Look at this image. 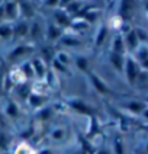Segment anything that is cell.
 <instances>
[{
	"mask_svg": "<svg viewBox=\"0 0 148 154\" xmlns=\"http://www.w3.org/2000/svg\"><path fill=\"white\" fill-rule=\"evenodd\" d=\"M137 73H138V70L135 69L134 63H132V61H129V63H128V74H129V80H131V82H134V80H135Z\"/></svg>",
	"mask_w": 148,
	"mask_h": 154,
	"instance_id": "1",
	"label": "cell"
},
{
	"mask_svg": "<svg viewBox=\"0 0 148 154\" xmlns=\"http://www.w3.org/2000/svg\"><path fill=\"white\" fill-rule=\"evenodd\" d=\"M73 106L77 109V111L80 112H84V113H90V109L87 108V106H84V105H81V103H73Z\"/></svg>",
	"mask_w": 148,
	"mask_h": 154,
	"instance_id": "2",
	"label": "cell"
},
{
	"mask_svg": "<svg viewBox=\"0 0 148 154\" xmlns=\"http://www.w3.org/2000/svg\"><path fill=\"white\" fill-rule=\"evenodd\" d=\"M92 79H93V83L96 85V87H97V90H100V92H104V90H106V87H104V85H103V83H100V82L97 80V77L92 76Z\"/></svg>",
	"mask_w": 148,
	"mask_h": 154,
	"instance_id": "3",
	"label": "cell"
},
{
	"mask_svg": "<svg viewBox=\"0 0 148 154\" xmlns=\"http://www.w3.org/2000/svg\"><path fill=\"white\" fill-rule=\"evenodd\" d=\"M0 35H2V36H5V38H9V35H10V29L6 28V26H2V28H0Z\"/></svg>",
	"mask_w": 148,
	"mask_h": 154,
	"instance_id": "4",
	"label": "cell"
},
{
	"mask_svg": "<svg viewBox=\"0 0 148 154\" xmlns=\"http://www.w3.org/2000/svg\"><path fill=\"white\" fill-rule=\"evenodd\" d=\"M112 61L115 63V66H116L118 69H121V67H122V66H121V57H119V55H116V54H115V55H112Z\"/></svg>",
	"mask_w": 148,
	"mask_h": 154,
	"instance_id": "5",
	"label": "cell"
},
{
	"mask_svg": "<svg viewBox=\"0 0 148 154\" xmlns=\"http://www.w3.org/2000/svg\"><path fill=\"white\" fill-rule=\"evenodd\" d=\"M8 13L10 17H13V15H15V3H9L8 5Z\"/></svg>",
	"mask_w": 148,
	"mask_h": 154,
	"instance_id": "6",
	"label": "cell"
},
{
	"mask_svg": "<svg viewBox=\"0 0 148 154\" xmlns=\"http://www.w3.org/2000/svg\"><path fill=\"white\" fill-rule=\"evenodd\" d=\"M22 8L25 9V13L28 15V16H32V13H34V10L28 6V3H22Z\"/></svg>",
	"mask_w": 148,
	"mask_h": 154,
	"instance_id": "7",
	"label": "cell"
},
{
	"mask_svg": "<svg viewBox=\"0 0 148 154\" xmlns=\"http://www.w3.org/2000/svg\"><path fill=\"white\" fill-rule=\"evenodd\" d=\"M57 19L60 20V22L62 23V25H67V23H68V19H67V17L64 16V15H61V13H58V15H57Z\"/></svg>",
	"mask_w": 148,
	"mask_h": 154,
	"instance_id": "8",
	"label": "cell"
},
{
	"mask_svg": "<svg viewBox=\"0 0 148 154\" xmlns=\"http://www.w3.org/2000/svg\"><path fill=\"white\" fill-rule=\"evenodd\" d=\"M34 66H35V69L38 70V74H39V76H42L44 70H42V67H41V64H39V61H34Z\"/></svg>",
	"mask_w": 148,
	"mask_h": 154,
	"instance_id": "9",
	"label": "cell"
},
{
	"mask_svg": "<svg viewBox=\"0 0 148 154\" xmlns=\"http://www.w3.org/2000/svg\"><path fill=\"white\" fill-rule=\"evenodd\" d=\"M25 31H26V26H25V25L17 26V29H16V35H17V36H19V35H23V34H25Z\"/></svg>",
	"mask_w": 148,
	"mask_h": 154,
	"instance_id": "10",
	"label": "cell"
},
{
	"mask_svg": "<svg viewBox=\"0 0 148 154\" xmlns=\"http://www.w3.org/2000/svg\"><path fill=\"white\" fill-rule=\"evenodd\" d=\"M129 108L132 109V111L139 112V111H141V108H142V105H139V103H132V105H131Z\"/></svg>",
	"mask_w": 148,
	"mask_h": 154,
	"instance_id": "11",
	"label": "cell"
},
{
	"mask_svg": "<svg viewBox=\"0 0 148 154\" xmlns=\"http://www.w3.org/2000/svg\"><path fill=\"white\" fill-rule=\"evenodd\" d=\"M58 35H60V32H58L57 29H54V26H51V28H50V36H51V38H55V36H58Z\"/></svg>",
	"mask_w": 148,
	"mask_h": 154,
	"instance_id": "12",
	"label": "cell"
},
{
	"mask_svg": "<svg viewBox=\"0 0 148 154\" xmlns=\"http://www.w3.org/2000/svg\"><path fill=\"white\" fill-rule=\"evenodd\" d=\"M25 51H26V48H17V50H15V52L12 54V58H15V57L19 55V54H23Z\"/></svg>",
	"mask_w": 148,
	"mask_h": 154,
	"instance_id": "13",
	"label": "cell"
},
{
	"mask_svg": "<svg viewBox=\"0 0 148 154\" xmlns=\"http://www.w3.org/2000/svg\"><path fill=\"white\" fill-rule=\"evenodd\" d=\"M129 45L131 47H135V34L129 35Z\"/></svg>",
	"mask_w": 148,
	"mask_h": 154,
	"instance_id": "14",
	"label": "cell"
},
{
	"mask_svg": "<svg viewBox=\"0 0 148 154\" xmlns=\"http://www.w3.org/2000/svg\"><path fill=\"white\" fill-rule=\"evenodd\" d=\"M104 35H106V29H103V31L100 32V35H99V41H97V44H100V42H102V41H103Z\"/></svg>",
	"mask_w": 148,
	"mask_h": 154,
	"instance_id": "15",
	"label": "cell"
},
{
	"mask_svg": "<svg viewBox=\"0 0 148 154\" xmlns=\"http://www.w3.org/2000/svg\"><path fill=\"white\" fill-rule=\"evenodd\" d=\"M31 102L34 103V105H39V103H41V99H38V96H32Z\"/></svg>",
	"mask_w": 148,
	"mask_h": 154,
	"instance_id": "16",
	"label": "cell"
},
{
	"mask_svg": "<svg viewBox=\"0 0 148 154\" xmlns=\"http://www.w3.org/2000/svg\"><path fill=\"white\" fill-rule=\"evenodd\" d=\"M38 34H39V26L35 25L34 26V31H32V35H34V36H38Z\"/></svg>",
	"mask_w": 148,
	"mask_h": 154,
	"instance_id": "17",
	"label": "cell"
},
{
	"mask_svg": "<svg viewBox=\"0 0 148 154\" xmlns=\"http://www.w3.org/2000/svg\"><path fill=\"white\" fill-rule=\"evenodd\" d=\"M78 66L81 67V69H86V60H78Z\"/></svg>",
	"mask_w": 148,
	"mask_h": 154,
	"instance_id": "18",
	"label": "cell"
},
{
	"mask_svg": "<svg viewBox=\"0 0 148 154\" xmlns=\"http://www.w3.org/2000/svg\"><path fill=\"white\" fill-rule=\"evenodd\" d=\"M122 50V42H121V39H118L116 41V51H121Z\"/></svg>",
	"mask_w": 148,
	"mask_h": 154,
	"instance_id": "19",
	"label": "cell"
},
{
	"mask_svg": "<svg viewBox=\"0 0 148 154\" xmlns=\"http://www.w3.org/2000/svg\"><path fill=\"white\" fill-rule=\"evenodd\" d=\"M116 151H118V154H123L122 153V144L121 143H118V144H116Z\"/></svg>",
	"mask_w": 148,
	"mask_h": 154,
	"instance_id": "20",
	"label": "cell"
},
{
	"mask_svg": "<svg viewBox=\"0 0 148 154\" xmlns=\"http://www.w3.org/2000/svg\"><path fill=\"white\" fill-rule=\"evenodd\" d=\"M16 108H15V105H10V108H9V111H10V113L12 115H16V111H15Z\"/></svg>",
	"mask_w": 148,
	"mask_h": 154,
	"instance_id": "21",
	"label": "cell"
},
{
	"mask_svg": "<svg viewBox=\"0 0 148 154\" xmlns=\"http://www.w3.org/2000/svg\"><path fill=\"white\" fill-rule=\"evenodd\" d=\"M42 154H51V153H50V151H45V153H42Z\"/></svg>",
	"mask_w": 148,
	"mask_h": 154,
	"instance_id": "22",
	"label": "cell"
}]
</instances>
